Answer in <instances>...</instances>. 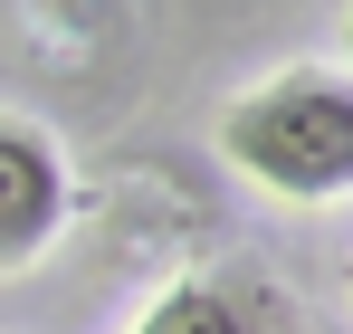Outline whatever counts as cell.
<instances>
[{"mask_svg": "<svg viewBox=\"0 0 353 334\" xmlns=\"http://www.w3.org/2000/svg\"><path fill=\"white\" fill-rule=\"evenodd\" d=\"M134 334H248V315H239L220 286H172V296L143 306V325H134Z\"/></svg>", "mask_w": 353, "mask_h": 334, "instance_id": "3", "label": "cell"}, {"mask_svg": "<svg viewBox=\"0 0 353 334\" xmlns=\"http://www.w3.org/2000/svg\"><path fill=\"white\" fill-rule=\"evenodd\" d=\"M67 220V153L29 124L0 115V268H29Z\"/></svg>", "mask_w": 353, "mask_h": 334, "instance_id": "2", "label": "cell"}, {"mask_svg": "<svg viewBox=\"0 0 353 334\" xmlns=\"http://www.w3.org/2000/svg\"><path fill=\"white\" fill-rule=\"evenodd\" d=\"M220 153L277 201H344L353 191V77L287 67L248 106L220 115Z\"/></svg>", "mask_w": 353, "mask_h": 334, "instance_id": "1", "label": "cell"}, {"mask_svg": "<svg viewBox=\"0 0 353 334\" xmlns=\"http://www.w3.org/2000/svg\"><path fill=\"white\" fill-rule=\"evenodd\" d=\"M344 57H353V19H344Z\"/></svg>", "mask_w": 353, "mask_h": 334, "instance_id": "4", "label": "cell"}]
</instances>
